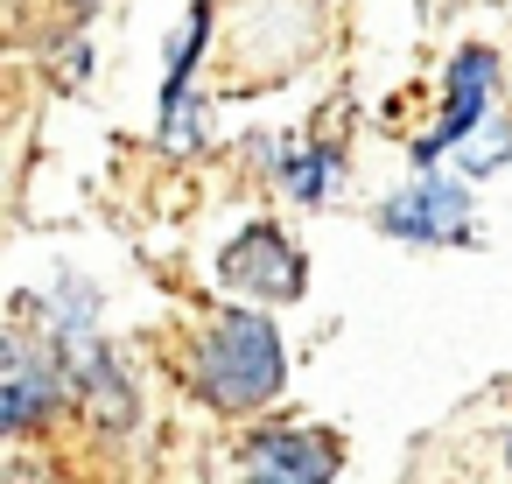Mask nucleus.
Returning <instances> with one entry per match:
<instances>
[{
	"label": "nucleus",
	"mask_w": 512,
	"mask_h": 484,
	"mask_svg": "<svg viewBox=\"0 0 512 484\" xmlns=\"http://www.w3.org/2000/svg\"><path fill=\"white\" fill-rule=\"evenodd\" d=\"M197 393L211 407H260L281 393V330L253 309H232L197 344Z\"/></svg>",
	"instance_id": "1"
},
{
	"label": "nucleus",
	"mask_w": 512,
	"mask_h": 484,
	"mask_svg": "<svg viewBox=\"0 0 512 484\" xmlns=\"http://www.w3.org/2000/svg\"><path fill=\"white\" fill-rule=\"evenodd\" d=\"M218 281L239 288V295H260V302H295L302 295V253H295L288 232L253 225L218 253Z\"/></svg>",
	"instance_id": "2"
},
{
	"label": "nucleus",
	"mask_w": 512,
	"mask_h": 484,
	"mask_svg": "<svg viewBox=\"0 0 512 484\" xmlns=\"http://www.w3.org/2000/svg\"><path fill=\"white\" fill-rule=\"evenodd\" d=\"M337 456L344 449L330 428H274L246 449V484H330Z\"/></svg>",
	"instance_id": "3"
},
{
	"label": "nucleus",
	"mask_w": 512,
	"mask_h": 484,
	"mask_svg": "<svg viewBox=\"0 0 512 484\" xmlns=\"http://www.w3.org/2000/svg\"><path fill=\"white\" fill-rule=\"evenodd\" d=\"M64 337L50 344V358L43 351H29V344H8V386H0V421H8L15 435L22 428H36L57 400H64Z\"/></svg>",
	"instance_id": "4"
},
{
	"label": "nucleus",
	"mask_w": 512,
	"mask_h": 484,
	"mask_svg": "<svg viewBox=\"0 0 512 484\" xmlns=\"http://www.w3.org/2000/svg\"><path fill=\"white\" fill-rule=\"evenodd\" d=\"M379 225H386L393 239L442 246V239H456V232L470 225V190H456V183H414L407 197L379 204Z\"/></svg>",
	"instance_id": "5"
},
{
	"label": "nucleus",
	"mask_w": 512,
	"mask_h": 484,
	"mask_svg": "<svg viewBox=\"0 0 512 484\" xmlns=\"http://www.w3.org/2000/svg\"><path fill=\"white\" fill-rule=\"evenodd\" d=\"M484 92H491V50H463L449 64V113H442V127L428 141H414V162H435L442 148H463V134L484 113Z\"/></svg>",
	"instance_id": "6"
},
{
	"label": "nucleus",
	"mask_w": 512,
	"mask_h": 484,
	"mask_svg": "<svg viewBox=\"0 0 512 484\" xmlns=\"http://www.w3.org/2000/svg\"><path fill=\"white\" fill-rule=\"evenodd\" d=\"M64 351H71V372H78V393H85L92 421H106V428H127V421H134V393H127L120 365H113L99 344H64Z\"/></svg>",
	"instance_id": "7"
},
{
	"label": "nucleus",
	"mask_w": 512,
	"mask_h": 484,
	"mask_svg": "<svg viewBox=\"0 0 512 484\" xmlns=\"http://www.w3.org/2000/svg\"><path fill=\"white\" fill-rule=\"evenodd\" d=\"M330 176H337V162L330 155H288V183H295V197H330Z\"/></svg>",
	"instance_id": "8"
},
{
	"label": "nucleus",
	"mask_w": 512,
	"mask_h": 484,
	"mask_svg": "<svg viewBox=\"0 0 512 484\" xmlns=\"http://www.w3.org/2000/svg\"><path fill=\"white\" fill-rule=\"evenodd\" d=\"M78 8H92V0H78Z\"/></svg>",
	"instance_id": "9"
},
{
	"label": "nucleus",
	"mask_w": 512,
	"mask_h": 484,
	"mask_svg": "<svg viewBox=\"0 0 512 484\" xmlns=\"http://www.w3.org/2000/svg\"><path fill=\"white\" fill-rule=\"evenodd\" d=\"M505 456H512V449H505Z\"/></svg>",
	"instance_id": "10"
}]
</instances>
